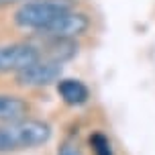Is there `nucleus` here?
I'll use <instances>...</instances> for the list:
<instances>
[{
    "mask_svg": "<svg viewBox=\"0 0 155 155\" xmlns=\"http://www.w3.org/2000/svg\"><path fill=\"white\" fill-rule=\"evenodd\" d=\"M51 139V127L43 120L23 118L16 123L0 124V153L33 149Z\"/></svg>",
    "mask_w": 155,
    "mask_h": 155,
    "instance_id": "nucleus-1",
    "label": "nucleus"
},
{
    "mask_svg": "<svg viewBox=\"0 0 155 155\" xmlns=\"http://www.w3.org/2000/svg\"><path fill=\"white\" fill-rule=\"evenodd\" d=\"M68 10H74V0H29L15 12V25L41 33Z\"/></svg>",
    "mask_w": 155,
    "mask_h": 155,
    "instance_id": "nucleus-2",
    "label": "nucleus"
},
{
    "mask_svg": "<svg viewBox=\"0 0 155 155\" xmlns=\"http://www.w3.org/2000/svg\"><path fill=\"white\" fill-rule=\"evenodd\" d=\"M41 57H43L41 51L35 45H31V43L0 45V74H8V71L18 74L21 70L39 61Z\"/></svg>",
    "mask_w": 155,
    "mask_h": 155,
    "instance_id": "nucleus-3",
    "label": "nucleus"
},
{
    "mask_svg": "<svg viewBox=\"0 0 155 155\" xmlns=\"http://www.w3.org/2000/svg\"><path fill=\"white\" fill-rule=\"evenodd\" d=\"M59 76H61V63L41 57L39 61L16 74V84L25 86V88H41V86H49L57 82Z\"/></svg>",
    "mask_w": 155,
    "mask_h": 155,
    "instance_id": "nucleus-4",
    "label": "nucleus"
},
{
    "mask_svg": "<svg viewBox=\"0 0 155 155\" xmlns=\"http://www.w3.org/2000/svg\"><path fill=\"white\" fill-rule=\"evenodd\" d=\"M90 27V18L84 12H76V10H68L61 16H57L53 23L47 27L45 31H41L49 39H76L84 35Z\"/></svg>",
    "mask_w": 155,
    "mask_h": 155,
    "instance_id": "nucleus-5",
    "label": "nucleus"
},
{
    "mask_svg": "<svg viewBox=\"0 0 155 155\" xmlns=\"http://www.w3.org/2000/svg\"><path fill=\"white\" fill-rule=\"evenodd\" d=\"M29 114V102L15 94H0V124L23 120Z\"/></svg>",
    "mask_w": 155,
    "mask_h": 155,
    "instance_id": "nucleus-6",
    "label": "nucleus"
},
{
    "mask_svg": "<svg viewBox=\"0 0 155 155\" xmlns=\"http://www.w3.org/2000/svg\"><path fill=\"white\" fill-rule=\"evenodd\" d=\"M57 94L61 96V100L70 106H80L84 104L88 98H90V92H88V86L80 80H74V78H65V80H59L57 82Z\"/></svg>",
    "mask_w": 155,
    "mask_h": 155,
    "instance_id": "nucleus-7",
    "label": "nucleus"
},
{
    "mask_svg": "<svg viewBox=\"0 0 155 155\" xmlns=\"http://www.w3.org/2000/svg\"><path fill=\"white\" fill-rule=\"evenodd\" d=\"M78 51V45L74 39H51V45L47 47V59L63 63L65 59H71Z\"/></svg>",
    "mask_w": 155,
    "mask_h": 155,
    "instance_id": "nucleus-8",
    "label": "nucleus"
},
{
    "mask_svg": "<svg viewBox=\"0 0 155 155\" xmlns=\"http://www.w3.org/2000/svg\"><path fill=\"white\" fill-rule=\"evenodd\" d=\"M90 147H92L94 155H112V147L110 141L102 135V133H94L90 137Z\"/></svg>",
    "mask_w": 155,
    "mask_h": 155,
    "instance_id": "nucleus-9",
    "label": "nucleus"
},
{
    "mask_svg": "<svg viewBox=\"0 0 155 155\" xmlns=\"http://www.w3.org/2000/svg\"><path fill=\"white\" fill-rule=\"evenodd\" d=\"M57 155H82V149L78 147V143L74 139H65L57 149Z\"/></svg>",
    "mask_w": 155,
    "mask_h": 155,
    "instance_id": "nucleus-10",
    "label": "nucleus"
},
{
    "mask_svg": "<svg viewBox=\"0 0 155 155\" xmlns=\"http://www.w3.org/2000/svg\"><path fill=\"white\" fill-rule=\"evenodd\" d=\"M15 2H21V0H0V8H6L10 4H15Z\"/></svg>",
    "mask_w": 155,
    "mask_h": 155,
    "instance_id": "nucleus-11",
    "label": "nucleus"
}]
</instances>
